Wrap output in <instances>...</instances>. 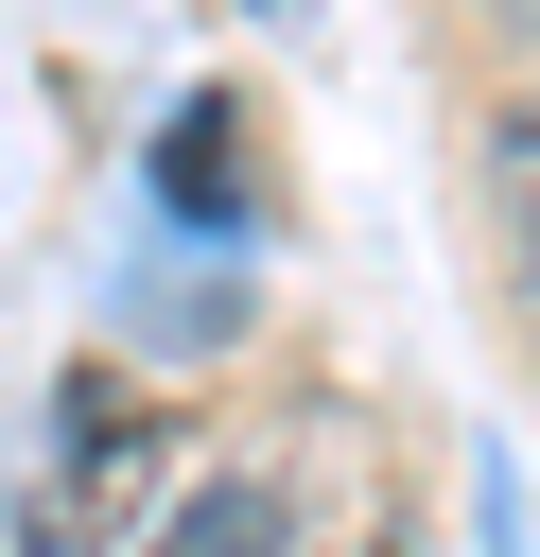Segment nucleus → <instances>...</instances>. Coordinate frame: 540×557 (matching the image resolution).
Returning a JSON list of instances; mask_svg holds the SVG:
<instances>
[{
	"instance_id": "2",
	"label": "nucleus",
	"mask_w": 540,
	"mask_h": 557,
	"mask_svg": "<svg viewBox=\"0 0 540 557\" xmlns=\"http://www.w3.org/2000/svg\"><path fill=\"white\" fill-rule=\"evenodd\" d=\"M279 522H296L279 470H209L174 522H139V557H279Z\"/></svg>"
},
{
	"instance_id": "5",
	"label": "nucleus",
	"mask_w": 540,
	"mask_h": 557,
	"mask_svg": "<svg viewBox=\"0 0 540 557\" xmlns=\"http://www.w3.org/2000/svg\"><path fill=\"white\" fill-rule=\"evenodd\" d=\"M488 17H505V35H540V0H488Z\"/></svg>"
},
{
	"instance_id": "6",
	"label": "nucleus",
	"mask_w": 540,
	"mask_h": 557,
	"mask_svg": "<svg viewBox=\"0 0 540 557\" xmlns=\"http://www.w3.org/2000/svg\"><path fill=\"white\" fill-rule=\"evenodd\" d=\"M366 557H401V540H366Z\"/></svg>"
},
{
	"instance_id": "4",
	"label": "nucleus",
	"mask_w": 540,
	"mask_h": 557,
	"mask_svg": "<svg viewBox=\"0 0 540 557\" xmlns=\"http://www.w3.org/2000/svg\"><path fill=\"white\" fill-rule=\"evenodd\" d=\"M226 139H244V122H226V104H192V122H174V157H157V191H174V209H226Z\"/></svg>"
},
{
	"instance_id": "1",
	"label": "nucleus",
	"mask_w": 540,
	"mask_h": 557,
	"mask_svg": "<svg viewBox=\"0 0 540 557\" xmlns=\"http://www.w3.org/2000/svg\"><path fill=\"white\" fill-rule=\"evenodd\" d=\"M157 487H174V418H157L139 383L70 366V383L35 400V435H17V470H0V540H17V557H139Z\"/></svg>"
},
{
	"instance_id": "3",
	"label": "nucleus",
	"mask_w": 540,
	"mask_h": 557,
	"mask_svg": "<svg viewBox=\"0 0 540 557\" xmlns=\"http://www.w3.org/2000/svg\"><path fill=\"white\" fill-rule=\"evenodd\" d=\"M488 209H505V278H523V313H540V104L488 122Z\"/></svg>"
}]
</instances>
